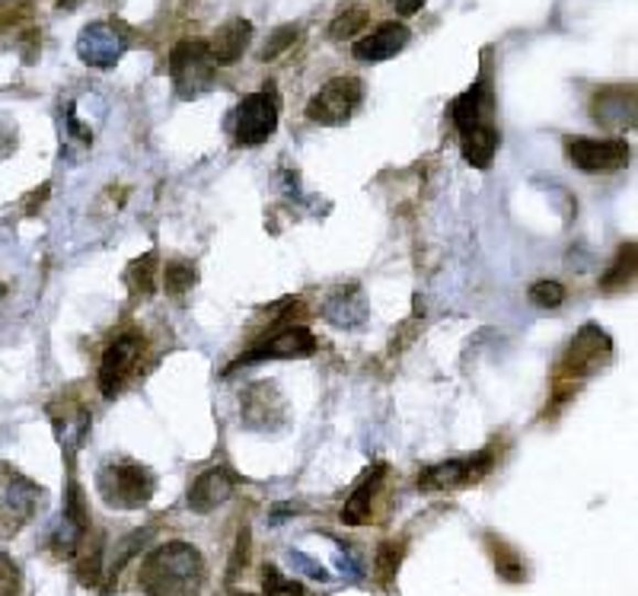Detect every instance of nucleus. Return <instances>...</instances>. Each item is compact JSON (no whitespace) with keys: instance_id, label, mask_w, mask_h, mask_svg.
Wrapping results in <instances>:
<instances>
[{"instance_id":"obj_1","label":"nucleus","mask_w":638,"mask_h":596,"mask_svg":"<svg viewBox=\"0 0 638 596\" xmlns=\"http://www.w3.org/2000/svg\"><path fill=\"white\" fill-rule=\"evenodd\" d=\"M208 567L195 545L173 539L160 549L148 552L141 562L138 584L148 596H198L205 587Z\"/></svg>"},{"instance_id":"obj_2","label":"nucleus","mask_w":638,"mask_h":596,"mask_svg":"<svg viewBox=\"0 0 638 596\" xmlns=\"http://www.w3.org/2000/svg\"><path fill=\"white\" fill-rule=\"evenodd\" d=\"M96 491L116 510H138L153 498L156 478L138 459H112L96 473Z\"/></svg>"},{"instance_id":"obj_3","label":"nucleus","mask_w":638,"mask_h":596,"mask_svg":"<svg viewBox=\"0 0 638 596\" xmlns=\"http://www.w3.org/2000/svg\"><path fill=\"white\" fill-rule=\"evenodd\" d=\"M170 80L180 99H198L212 90L217 80V67L208 58V45L202 39L180 42L170 52Z\"/></svg>"},{"instance_id":"obj_4","label":"nucleus","mask_w":638,"mask_h":596,"mask_svg":"<svg viewBox=\"0 0 638 596\" xmlns=\"http://www.w3.org/2000/svg\"><path fill=\"white\" fill-rule=\"evenodd\" d=\"M361 99H365V84L358 77H333L306 102V119L326 128L345 124L358 112Z\"/></svg>"},{"instance_id":"obj_5","label":"nucleus","mask_w":638,"mask_h":596,"mask_svg":"<svg viewBox=\"0 0 638 596\" xmlns=\"http://www.w3.org/2000/svg\"><path fill=\"white\" fill-rule=\"evenodd\" d=\"M144 355V338L138 332H122L106 351H102V364H99V392L106 399L119 395L122 387L131 380V373L138 370Z\"/></svg>"},{"instance_id":"obj_6","label":"nucleus","mask_w":638,"mask_h":596,"mask_svg":"<svg viewBox=\"0 0 638 596\" xmlns=\"http://www.w3.org/2000/svg\"><path fill=\"white\" fill-rule=\"evenodd\" d=\"M278 131V102L269 93H249L234 116V134L240 148H262Z\"/></svg>"},{"instance_id":"obj_7","label":"nucleus","mask_w":638,"mask_h":596,"mask_svg":"<svg viewBox=\"0 0 638 596\" xmlns=\"http://www.w3.org/2000/svg\"><path fill=\"white\" fill-rule=\"evenodd\" d=\"M569 160L575 163V170L597 176V173H619L629 166L632 150L626 141H601V138H569L565 141Z\"/></svg>"},{"instance_id":"obj_8","label":"nucleus","mask_w":638,"mask_h":596,"mask_svg":"<svg viewBox=\"0 0 638 596\" xmlns=\"http://www.w3.org/2000/svg\"><path fill=\"white\" fill-rule=\"evenodd\" d=\"M495 466V456L483 449V453H473V456H463V459H447V463H437L425 469L419 476V488L422 491H454V488H466V485H476L491 473Z\"/></svg>"},{"instance_id":"obj_9","label":"nucleus","mask_w":638,"mask_h":596,"mask_svg":"<svg viewBox=\"0 0 638 596\" xmlns=\"http://www.w3.org/2000/svg\"><path fill=\"white\" fill-rule=\"evenodd\" d=\"M42 501V488L32 485L13 469L0 473V533H17L26 520H32Z\"/></svg>"},{"instance_id":"obj_10","label":"nucleus","mask_w":638,"mask_h":596,"mask_svg":"<svg viewBox=\"0 0 638 596\" xmlns=\"http://www.w3.org/2000/svg\"><path fill=\"white\" fill-rule=\"evenodd\" d=\"M609 358H613V342L609 335L601 326L587 323V326L577 332L569 345V355H565V377H591L594 370L607 367Z\"/></svg>"},{"instance_id":"obj_11","label":"nucleus","mask_w":638,"mask_h":596,"mask_svg":"<svg viewBox=\"0 0 638 596\" xmlns=\"http://www.w3.org/2000/svg\"><path fill=\"white\" fill-rule=\"evenodd\" d=\"M125 42L109 23H90L77 35V55L93 71H112L122 61Z\"/></svg>"},{"instance_id":"obj_12","label":"nucleus","mask_w":638,"mask_h":596,"mask_svg":"<svg viewBox=\"0 0 638 596\" xmlns=\"http://www.w3.org/2000/svg\"><path fill=\"white\" fill-rule=\"evenodd\" d=\"M316 351V338L306 326H288L274 332L272 338L259 342L249 355L237 360V364H256V360H294L310 358Z\"/></svg>"},{"instance_id":"obj_13","label":"nucleus","mask_w":638,"mask_h":596,"mask_svg":"<svg viewBox=\"0 0 638 596\" xmlns=\"http://www.w3.org/2000/svg\"><path fill=\"white\" fill-rule=\"evenodd\" d=\"M240 481H244V478L237 476V473H230V469H224V466L205 469L202 476H195V481L188 485V510H195V513H212L214 507L227 505V501L234 498V491H237Z\"/></svg>"},{"instance_id":"obj_14","label":"nucleus","mask_w":638,"mask_h":596,"mask_svg":"<svg viewBox=\"0 0 638 596\" xmlns=\"http://www.w3.org/2000/svg\"><path fill=\"white\" fill-rule=\"evenodd\" d=\"M451 119H454L459 138L476 134L483 128H495L491 124V93H488L486 80H476L463 96H456L451 106Z\"/></svg>"},{"instance_id":"obj_15","label":"nucleus","mask_w":638,"mask_h":596,"mask_svg":"<svg viewBox=\"0 0 638 596\" xmlns=\"http://www.w3.org/2000/svg\"><path fill=\"white\" fill-rule=\"evenodd\" d=\"M409 39H412V32H409L405 23H383V26H377L370 35L358 39L355 48H352V55L358 61H365V64L390 61L409 45Z\"/></svg>"},{"instance_id":"obj_16","label":"nucleus","mask_w":638,"mask_h":596,"mask_svg":"<svg viewBox=\"0 0 638 596\" xmlns=\"http://www.w3.org/2000/svg\"><path fill=\"white\" fill-rule=\"evenodd\" d=\"M249 39H252V23L249 20H244V17L227 20L220 30L214 32L212 42H205L214 67H227V64L244 58V52L249 48Z\"/></svg>"},{"instance_id":"obj_17","label":"nucleus","mask_w":638,"mask_h":596,"mask_svg":"<svg viewBox=\"0 0 638 596\" xmlns=\"http://www.w3.org/2000/svg\"><path fill=\"white\" fill-rule=\"evenodd\" d=\"M323 319L335 328H358L367 319V303L358 288H338L323 306Z\"/></svg>"},{"instance_id":"obj_18","label":"nucleus","mask_w":638,"mask_h":596,"mask_svg":"<svg viewBox=\"0 0 638 596\" xmlns=\"http://www.w3.org/2000/svg\"><path fill=\"white\" fill-rule=\"evenodd\" d=\"M383 476H387V466L380 463V466H374V469L361 478V485L352 491V498L342 507V523L361 527V523L370 520V501L377 498V491H380V485H383Z\"/></svg>"},{"instance_id":"obj_19","label":"nucleus","mask_w":638,"mask_h":596,"mask_svg":"<svg viewBox=\"0 0 638 596\" xmlns=\"http://www.w3.org/2000/svg\"><path fill=\"white\" fill-rule=\"evenodd\" d=\"M486 545L491 549V562H495V571H498V577H501V581H508V584H520V581L527 577V565H523L520 552L511 549L505 539L491 537V533H488Z\"/></svg>"},{"instance_id":"obj_20","label":"nucleus","mask_w":638,"mask_h":596,"mask_svg":"<svg viewBox=\"0 0 638 596\" xmlns=\"http://www.w3.org/2000/svg\"><path fill=\"white\" fill-rule=\"evenodd\" d=\"M125 281H128L134 297H151L153 288H156V252H144L141 259H134L125 269Z\"/></svg>"},{"instance_id":"obj_21","label":"nucleus","mask_w":638,"mask_h":596,"mask_svg":"<svg viewBox=\"0 0 638 596\" xmlns=\"http://www.w3.org/2000/svg\"><path fill=\"white\" fill-rule=\"evenodd\" d=\"M402 555H405V539H390V542H383L380 549H377V559H374V574H377V581L390 590L396 581V574H399V565H402Z\"/></svg>"},{"instance_id":"obj_22","label":"nucleus","mask_w":638,"mask_h":596,"mask_svg":"<svg viewBox=\"0 0 638 596\" xmlns=\"http://www.w3.org/2000/svg\"><path fill=\"white\" fill-rule=\"evenodd\" d=\"M632 274H636V246L629 242V246H623V249H619L616 262H613L607 274L601 278V288H604V291L626 288V284L632 281Z\"/></svg>"},{"instance_id":"obj_23","label":"nucleus","mask_w":638,"mask_h":596,"mask_svg":"<svg viewBox=\"0 0 638 596\" xmlns=\"http://www.w3.org/2000/svg\"><path fill=\"white\" fill-rule=\"evenodd\" d=\"M262 594L266 596H306L304 584L281 574L274 565L262 567Z\"/></svg>"},{"instance_id":"obj_24","label":"nucleus","mask_w":638,"mask_h":596,"mask_svg":"<svg viewBox=\"0 0 638 596\" xmlns=\"http://www.w3.org/2000/svg\"><path fill=\"white\" fill-rule=\"evenodd\" d=\"M192 284H195V266L192 262H170L163 269V288H166L170 297H183Z\"/></svg>"},{"instance_id":"obj_25","label":"nucleus","mask_w":638,"mask_h":596,"mask_svg":"<svg viewBox=\"0 0 638 596\" xmlns=\"http://www.w3.org/2000/svg\"><path fill=\"white\" fill-rule=\"evenodd\" d=\"M367 20H370V10L367 7H348V10H342L338 17L333 20V30H329V35L333 39H352L358 30H365Z\"/></svg>"},{"instance_id":"obj_26","label":"nucleus","mask_w":638,"mask_h":596,"mask_svg":"<svg viewBox=\"0 0 638 596\" xmlns=\"http://www.w3.org/2000/svg\"><path fill=\"white\" fill-rule=\"evenodd\" d=\"M530 300L540 306V310H559L562 306V300H565V288L559 284V281H537V284H530Z\"/></svg>"},{"instance_id":"obj_27","label":"nucleus","mask_w":638,"mask_h":596,"mask_svg":"<svg viewBox=\"0 0 638 596\" xmlns=\"http://www.w3.org/2000/svg\"><path fill=\"white\" fill-rule=\"evenodd\" d=\"M0 596H23V571L3 552H0Z\"/></svg>"},{"instance_id":"obj_28","label":"nucleus","mask_w":638,"mask_h":596,"mask_svg":"<svg viewBox=\"0 0 638 596\" xmlns=\"http://www.w3.org/2000/svg\"><path fill=\"white\" fill-rule=\"evenodd\" d=\"M298 35H301V32L294 30V26H278V30L269 35L266 48H262V61H274L278 55H284V52L298 42Z\"/></svg>"},{"instance_id":"obj_29","label":"nucleus","mask_w":638,"mask_h":596,"mask_svg":"<svg viewBox=\"0 0 638 596\" xmlns=\"http://www.w3.org/2000/svg\"><path fill=\"white\" fill-rule=\"evenodd\" d=\"M288 562L298 567V571H304L306 577L320 581V584H329V581H333V571H329V567H323L320 562H313L310 555L298 552V549H291V552H288Z\"/></svg>"},{"instance_id":"obj_30","label":"nucleus","mask_w":638,"mask_h":596,"mask_svg":"<svg viewBox=\"0 0 638 596\" xmlns=\"http://www.w3.org/2000/svg\"><path fill=\"white\" fill-rule=\"evenodd\" d=\"M335 567L345 581H361L365 577V567L355 559V552H348L345 545H338V555H335Z\"/></svg>"},{"instance_id":"obj_31","label":"nucleus","mask_w":638,"mask_h":596,"mask_svg":"<svg viewBox=\"0 0 638 596\" xmlns=\"http://www.w3.org/2000/svg\"><path fill=\"white\" fill-rule=\"evenodd\" d=\"M249 527L240 530V537H237V549H234V559H230V567H227V581H234L237 574H240V567H246L249 562Z\"/></svg>"},{"instance_id":"obj_32","label":"nucleus","mask_w":638,"mask_h":596,"mask_svg":"<svg viewBox=\"0 0 638 596\" xmlns=\"http://www.w3.org/2000/svg\"><path fill=\"white\" fill-rule=\"evenodd\" d=\"M422 3H425V0H390V7H393L399 17H412V13H419V10H422Z\"/></svg>"},{"instance_id":"obj_33","label":"nucleus","mask_w":638,"mask_h":596,"mask_svg":"<svg viewBox=\"0 0 638 596\" xmlns=\"http://www.w3.org/2000/svg\"><path fill=\"white\" fill-rule=\"evenodd\" d=\"M64 7H74V3H80V0H62Z\"/></svg>"},{"instance_id":"obj_34","label":"nucleus","mask_w":638,"mask_h":596,"mask_svg":"<svg viewBox=\"0 0 638 596\" xmlns=\"http://www.w3.org/2000/svg\"><path fill=\"white\" fill-rule=\"evenodd\" d=\"M227 596H256V594H227Z\"/></svg>"}]
</instances>
